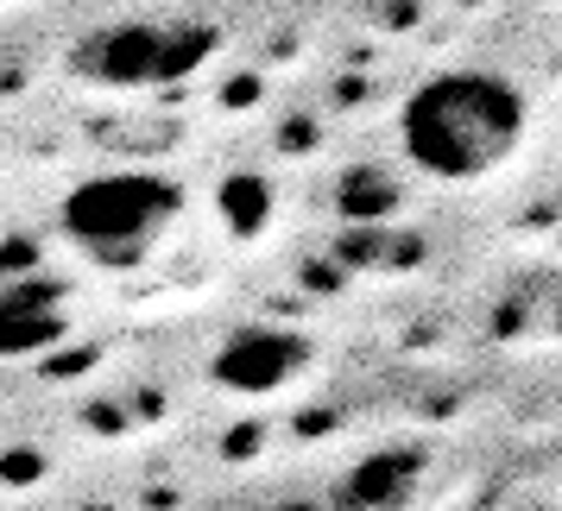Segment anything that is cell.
<instances>
[{
  "instance_id": "1",
  "label": "cell",
  "mask_w": 562,
  "mask_h": 511,
  "mask_svg": "<svg viewBox=\"0 0 562 511\" xmlns=\"http://www.w3.org/2000/svg\"><path fill=\"white\" fill-rule=\"evenodd\" d=\"M531 107L493 70H442L398 114V146L436 183H481L525 146Z\"/></svg>"
},
{
  "instance_id": "5",
  "label": "cell",
  "mask_w": 562,
  "mask_h": 511,
  "mask_svg": "<svg viewBox=\"0 0 562 511\" xmlns=\"http://www.w3.org/2000/svg\"><path fill=\"white\" fill-rule=\"evenodd\" d=\"M70 334V309H64V291L57 284H13L0 291V360L20 354H45Z\"/></svg>"
},
{
  "instance_id": "4",
  "label": "cell",
  "mask_w": 562,
  "mask_h": 511,
  "mask_svg": "<svg viewBox=\"0 0 562 511\" xmlns=\"http://www.w3.org/2000/svg\"><path fill=\"white\" fill-rule=\"evenodd\" d=\"M310 360V341L291 329H240L228 334L215 360H209V379L222 385V391H240V398H266V391H284V385L304 373Z\"/></svg>"
},
{
  "instance_id": "8",
  "label": "cell",
  "mask_w": 562,
  "mask_h": 511,
  "mask_svg": "<svg viewBox=\"0 0 562 511\" xmlns=\"http://www.w3.org/2000/svg\"><path fill=\"white\" fill-rule=\"evenodd\" d=\"M222 208H228L234 234H259L266 215H272V190H266V178H228L222 183Z\"/></svg>"
},
{
  "instance_id": "6",
  "label": "cell",
  "mask_w": 562,
  "mask_h": 511,
  "mask_svg": "<svg viewBox=\"0 0 562 511\" xmlns=\"http://www.w3.org/2000/svg\"><path fill=\"white\" fill-rule=\"evenodd\" d=\"M411 486H417V455L411 448H380L341 480V499L348 506H398Z\"/></svg>"
},
{
  "instance_id": "3",
  "label": "cell",
  "mask_w": 562,
  "mask_h": 511,
  "mask_svg": "<svg viewBox=\"0 0 562 511\" xmlns=\"http://www.w3.org/2000/svg\"><path fill=\"white\" fill-rule=\"evenodd\" d=\"M215 52L209 26H171V20H127L77 45V77L102 89H171L196 77Z\"/></svg>"
},
{
  "instance_id": "2",
  "label": "cell",
  "mask_w": 562,
  "mask_h": 511,
  "mask_svg": "<svg viewBox=\"0 0 562 511\" xmlns=\"http://www.w3.org/2000/svg\"><path fill=\"white\" fill-rule=\"evenodd\" d=\"M178 215H183V190L171 178H158V171H102V178L77 183L64 196L57 228L95 265H139L165 234L178 228Z\"/></svg>"
},
{
  "instance_id": "7",
  "label": "cell",
  "mask_w": 562,
  "mask_h": 511,
  "mask_svg": "<svg viewBox=\"0 0 562 511\" xmlns=\"http://www.w3.org/2000/svg\"><path fill=\"white\" fill-rule=\"evenodd\" d=\"M398 203H405V190L385 164H355L341 178V215H355V222H385V215H398Z\"/></svg>"
}]
</instances>
